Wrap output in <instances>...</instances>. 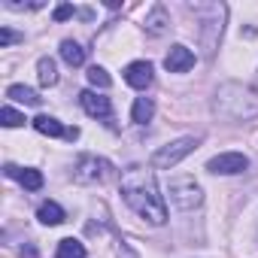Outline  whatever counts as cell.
Segmentation results:
<instances>
[{
  "mask_svg": "<svg viewBox=\"0 0 258 258\" xmlns=\"http://www.w3.org/2000/svg\"><path fill=\"white\" fill-rule=\"evenodd\" d=\"M152 115H155V100L152 97H137L134 106H131V121L146 124V121H152Z\"/></svg>",
  "mask_w": 258,
  "mask_h": 258,
  "instance_id": "4fadbf2b",
  "label": "cell"
},
{
  "mask_svg": "<svg viewBox=\"0 0 258 258\" xmlns=\"http://www.w3.org/2000/svg\"><path fill=\"white\" fill-rule=\"evenodd\" d=\"M4 173H7L10 179H19L28 191H40V188H43V173L34 170V167H25V170H22V167H16V164H7Z\"/></svg>",
  "mask_w": 258,
  "mask_h": 258,
  "instance_id": "8fae6325",
  "label": "cell"
},
{
  "mask_svg": "<svg viewBox=\"0 0 258 258\" xmlns=\"http://www.w3.org/2000/svg\"><path fill=\"white\" fill-rule=\"evenodd\" d=\"M25 37L22 34H16V31H10V28H0V49H7V46H13V43H22Z\"/></svg>",
  "mask_w": 258,
  "mask_h": 258,
  "instance_id": "603a6c76",
  "label": "cell"
},
{
  "mask_svg": "<svg viewBox=\"0 0 258 258\" xmlns=\"http://www.w3.org/2000/svg\"><path fill=\"white\" fill-rule=\"evenodd\" d=\"M61 58H64V64H70V67H82V64H85V49H82L76 40H64V43H61Z\"/></svg>",
  "mask_w": 258,
  "mask_h": 258,
  "instance_id": "2e32d148",
  "label": "cell"
},
{
  "mask_svg": "<svg viewBox=\"0 0 258 258\" xmlns=\"http://www.w3.org/2000/svg\"><path fill=\"white\" fill-rule=\"evenodd\" d=\"M164 67H167V73H185L195 67V52L185 46H173L164 58Z\"/></svg>",
  "mask_w": 258,
  "mask_h": 258,
  "instance_id": "30bf717a",
  "label": "cell"
},
{
  "mask_svg": "<svg viewBox=\"0 0 258 258\" xmlns=\"http://www.w3.org/2000/svg\"><path fill=\"white\" fill-rule=\"evenodd\" d=\"M0 121H4V127H19V124H25V115L13 106H4L0 109Z\"/></svg>",
  "mask_w": 258,
  "mask_h": 258,
  "instance_id": "44dd1931",
  "label": "cell"
},
{
  "mask_svg": "<svg viewBox=\"0 0 258 258\" xmlns=\"http://www.w3.org/2000/svg\"><path fill=\"white\" fill-rule=\"evenodd\" d=\"M201 146V140L198 137H179V140H173V143H167V146H161L155 155H152V167L155 170H167V167H176L185 155H191L195 149Z\"/></svg>",
  "mask_w": 258,
  "mask_h": 258,
  "instance_id": "5b68a950",
  "label": "cell"
},
{
  "mask_svg": "<svg viewBox=\"0 0 258 258\" xmlns=\"http://www.w3.org/2000/svg\"><path fill=\"white\" fill-rule=\"evenodd\" d=\"M37 219H40L43 225H61V222H64V210H61L55 201H43L40 210H37Z\"/></svg>",
  "mask_w": 258,
  "mask_h": 258,
  "instance_id": "e0dca14e",
  "label": "cell"
},
{
  "mask_svg": "<svg viewBox=\"0 0 258 258\" xmlns=\"http://www.w3.org/2000/svg\"><path fill=\"white\" fill-rule=\"evenodd\" d=\"M167 191H170V204L179 207V210H195L204 204V188L195 182V176H173L167 182Z\"/></svg>",
  "mask_w": 258,
  "mask_h": 258,
  "instance_id": "277c9868",
  "label": "cell"
},
{
  "mask_svg": "<svg viewBox=\"0 0 258 258\" xmlns=\"http://www.w3.org/2000/svg\"><path fill=\"white\" fill-rule=\"evenodd\" d=\"M106 170H109V161L97 158V155H79L76 167H73V179L79 185H88V182H103L106 179Z\"/></svg>",
  "mask_w": 258,
  "mask_h": 258,
  "instance_id": "8992f818",
  "label": "cell"
},
{
  "mask_svg": "<svg viewBox=\"0 0 258 258\" xmlns=\"http://www.w3.org/2000/svg\"><path fill=\"white\" fill-rule=\"evenodd\" d=\"M37 76H40V85L52 88V85L58 82V64H55L52 58H40V61H37Z\"/></svg>",
  "mask_w": 258,
  "mask_h": 258,
  "instance_id": "ac0fdd59",
  "label": "cell"
},
{
  "mask_svg": "<svg viewBox=\"0 0 258 258\" xmlns=\"http://www.w3.org/2000/svg\"><path fill=\"white\" fill-rule=\"evenodd\" d=\"M213 109L228 121H249L258 115V91L243 82H225L216 91Z\"/></svg>",
  "mask_w": 258,
  "mask_h": 258,
  "instance_id": "7a4b0ae2",
  "label": "cell"
},
{
  "mask_svg": "<svg viewBox=\"0 0 258 258\" xmlns=\"http://www.w3.org/2000/svg\"><path fill=\"white\" fill-rule=\"evenodd\" d=\"M79 137V127H67V140H76Z\"/></svg>",
  "mask_w": 258,
  "mask_h": 258,
  "instance_id": "484cf974",
  "label": "cell"
},
{
  "mask_svg": "<svg viewBox=\"0 0 258 258\" xmlns=\"http://www.w3.org/2000/svg\"><path fill=\"white\" fill-rule=\"evenodd\" d=\"M124 82L137 91H146L152 85V64L149 61H131L124 67Z\"/></svg>",
  "mask_w": 258,
  "mask_h": 258,
  "instance_id": "ba28073f",
  "label": "cell"
},
{
  "mask_svg": "<svg viewBox=\"0 0 258 258\" xmlns=\"http://www.w3.org/2000/svg\"><path fill=\"white\" fill-rule=\"evenodd\" d=\"M143 28L149 31V34H164L167 28H170V16H167V10H164V4H155L152 10H149V16H146V22H143Z\"/></svg>",
  "mask_w": 258,
  "mask_h": 258,
  "instance_id": "7c38bea8",
  "label": "cell"
},
{
  "mask_svg": "<svg viewBox=\"0 0 258 258\" xmlns=\"http://www.w3.org/2000/svg\"><path fill=\"white\" fill-rule=\"evenodd\" d=\"M22 258H37V249H34V246H25V249H22Z\"/></svg>",
  "mask_w": 258,
  "mask_h": 258,
  "instance_id": "d4e9b609",
  "label": "cell"
},
{
  "mask_svg": "<svg viewBox=\"0 0 258 258\" xmlns=\"http://www.w3.org/2000/svg\"><path fill=\"white\" fill-rule=\"evenodd\" d=\"M34 127H37L40 134H46V137H67V127L58 118H52V115H37Z\"/></svg>",
  "mask_w": 258,
  "mask_h": 258,
  "instance_id": "9a60e30c",
  "label": "cell"
},
{
  "mask_svg": "<svg viewBox=\"0 0 258 258\" xmlns=\"http://www.w3.org/2000/svg\"><path fill=\"white\" fill-rule=\"evenodd\" d=\"M7 97H10V100H19V103H25V106H40V103H43V97H40L34 88H28V85H10V88H7Z\"/></svg>",
  "mask_w": 258,
  "mask_h": 258,
  "instance_id": "5bb4252c",
  "label": "cell"
},
{
  "mask_svg": "<svg viewBox=\"0 0 258 258\" xmlns=\"http://www.w3.org/2000/svg\"><path fill=\"white\" fill-rule=\"evenodd\" d=\"M249 167V158L243 152H222L216 158L207 161V170L210 173H222V176H234V173H243Z\"/></svg>",
  "mask_w": 258,
  "mask_h": 258,
  "instance_id": "52a82bcc",
  "label": "cell"
},
{
  "mask_svg": "<svg viewBox=\"0 0 258 258\" xmlns=\"http://www.w3.org/2000/svg\"><path fill=\"white\" fill-rule=\"evenodd\" d=\"M73 16H79V10L70 7V4H61V7H55V13H52L55 22H67V19H73Z\"/></svg>",
  "mask_w": 258,
  "mask_h": 258,
  "instance_id": "7402d4cb",
  "label": "cell"
},
{
  "mask_svg": "<svg viewBox=\"0 0 258 258\" xmlns=\"http://www.w3.org/2000/svg\"><path fill=\"white\" fill-rule=\"evenodd\" d=\"M79 103H82V109H85L88 115H94V118H109V115H112L109 97H103V94H97V91H82V94H79Z\"/></svg>",
  "mask_w": 258,
  "mask_h": 258,
  "instance_id": "9c48e42d",
  "label": "cell"
},
{
  "mask_svg": "<svg viewBox=\"0 0 258 258\" xmlns=\"http://www.w3.org/2000/svg\"><path fill=\"white\" fill-rule=\"evenodd\" d=\"M88 82H91L94 88H109V85H112V76H109L103 67H88Z\"/></svg>",
  "mask_w": 258,
  "mask_h": 258,
  "instance_id": "ffe728a7",
  "label": "cell"
},
{
  "mask_svg": "<svg viewBox=\"0 0 258 258\" xmlns=\"http://www.w3.org/2000/svg\"><path fill=\"white\" fill-rule=\"evenodd\" d=\"M118 188H121L124 204L131 207L140 219H146L152 225H164L167 222V207H164V198L158 195L152 170H146V167H127L121 173Z\"/></svg>",
  "mask_w": 258,
  "mask_h": 258,
  "instance_id": "6da1fadb",
  "label": "cell"
},
{
  "mask_svg": "<svg viewBox=\"0 0 258 258\" xmlns=\"http://www.w3.org/2000/svg\"><path fill=\"white\" fill-rule=\"evenodd\" d=\"M195 16H201L204 19V25H201V37H204V46H207V55H213L216 52V46H219V40H222V22H225V7L222 4H191L188 7Z\"/></svg>",
  "mask_w": 258,
  "mask_h": 258,
  "instance_id": "3957f363",
  "label": "cell"
},
{
  "mask_svg": "<svg viewBox=\"0 0 258 258\" xmlns=\"http://www.w3.org/2000/svg\"><path fill=\"white\" fill-rule=\"evenodd\" d=\"M55 258H85V246H82L79 240L67 237V240L58 243V255H55Z\"/></svg>",
  "mask_w": 258,
  "mask_h": 258,
  "instance_id": "d6986e66",
  "label": "cell"
},
{
  "mask_svg": "<svg viewBox=\"0 0 258 258\" xmlns=\"http://www.w3.org/2000/svg\"><path fill=\"white\" fill-rule=\"evenodd\" d=\"M115 255H118V258H140V255H137L131 246H127L124 240H118V246H115Z\"/></svg>",
  "mask_w": 258,
  "mask_h": 258,
  "instance_id": "cb8c5ba5",
  "label": "cell"
}]
</instances>
